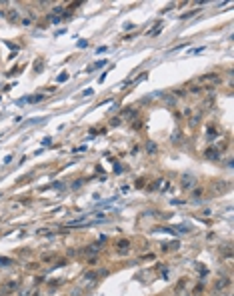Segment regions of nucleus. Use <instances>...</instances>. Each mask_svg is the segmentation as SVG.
<instances>
[{
	"label": "nucleus",
	"mask_w": 234,
	"mask_h": 296,
	"mask_svg": "<svg viewBox=\"0 0 234 296\" xmlns=\"http://www.w3.org/2000/svg\"><path fill=\"white\" fill-rule=\"evenodd\" d=\"M194 184H196L194 176H188V174L182 176V186H184V188H194Z\"/></svg>",
	"instance_id": "f257e3e1"
},
{
	"label": "nucleus",
	"mask_w": 234,
	"mask_h": 296,
	"mask_svg": "<svg viewBox=\"0 0 234 296\" xmlns=\"http://www.w3.org/2000/svg\"><path fill=\"white\" fill-rule=\"evenodd\" d=\"M202 82H220V76L218 74H204V76H200Z\"/></svg>",
	"instance_id": "f03ea898"
},
{
	"label": "nucleus",
	"mask_w": 234,
	"mask_h": 296,
	"mask_svg": "<svg viewBox=\"0 0 234 296\" xmlns=\"http://www.w3.org/2000/svg\"><path fill=\"white\" fill-rule=\"evenodd\" d=\"M204 156H206V158H210V160H216V158H220V154H218V152H216L214 148H208V150L204 152Z\"/></svg>",
	"instance_id": "7ed1b4c3"
},
{
	"label": "nucleus",
	"mask_w": 234,
	"mask_h": 296,
	"mask_svg": "<svg viewBox=\"0 0 234 296\" xmlns=\"http://www.w3.org/2000/svg\"><path fill=\"white\" fill-rule=\"evenodd\" d=\"M118 252H128V246H130V242L128 240H118Z\"/></svg>",
	"instance_id": "20e7f679"
},
{
	"label": "nucleus",
	"mask_w": 234,
	"mask_h": 296,
	"mask_svg": "<svg viewBox=\"0 0 234 296\" xmlns=\"http://www.w3.org/2000/svg\"><path fill=\"white\" fill-rule=\"evenodd\" d=\"M156 150H158L156 142H152V140H150V142L146 144V152H148V154H156Z\"/></svg>",
	"instance_id": "39448f33"
},
{
	"label": "nucleus",
	"mask_w": 234,
	"mask_h": 296,
	"mask_svg": "<svg viewBox=\"0 0 234 296\" xmlns=\"http://www.w3.org/2000/svg\"><path fill=\"white\" fill-rule=\"evenodd\" d=\"M228 282H230L228 278H222V280H218V282H216V290H222L224 286H228Z\"/></svg>",
	"instance_id": "423d86ee"
},
{
	"label": "nucleus",
	"mask_w": 234,
	"mask_h": 296,
	"mask_svg": "<svg viewBox=\"0 0 234 296\" xmlns=\"http://www.w3.org/2000/svg\"><path fill=\"white\" fill-rule=\"evenodd\" d=\"M198 10H200V8H194V10H190V12H184V14H182L180 18H182V20H186V18H190V16H194V14H198Z\"/></svg>",
	"instance_id": "0eeeda50"
},
{
	"label": "nucleus",
	"mask_w": 234,
	"mask_h": 296,
	"mask_svg": "<svg viewBox=\"0 0 234 296\" xmlns=\"http://www.w3.org/2000/svg\"><path fill=\"white\" fill-rule=\"evenodd\" d=\"M14 262L10 260V258H6V256H0V266H12Z\"/></svg>",
	"instance_id": "6e6552de"
},
{
	"label": "nucleus",
	"mask_w": 234,
	"mask_h": 296,
	"mask_svg": "<svg viewBox=\"0 0 234 296\" xmlns=\"http://www.w3.org/2000/svg\"><path fill=\"white\" fill-rule=\"evenodd\" d=\"M42 64H44V60H42V58H38V60L34 62V72H36V74L40 72V68H42Z\"/></svg>",
	"instance_id": "1a4fd4ad"
},
{
	"label": "nucleus",
	"mask_w": 234,
	"mask_h": 296,
	"mask_svg": "<svg viewBox=\"0 0 234 296\" xmlns=\"http://www.w3.org/2000/svg\"><path fill=\"white\" fill-rule=\"evenodd\" d=\"M96 278H98V274H96V272H86V274H84V280H96Z\"/></svg>",
	"instance_id": "9d476101"
},
{
	"label": "nucleus",
	"mask_w": 234,
	"mask_h": 296,
	"mask_svg": "<svg viewBox=\"0 0 234 296\" xmlns=\"http://www.w3.org/2000/svg\"><path fill=\"white\" fill-rule=\"evenodd\" d=\"M24 100H28V102H40V100H42V96H40V94H36V96H28V98H24Z\"/></svg>",
	"instance_id": "9b49d317"
},
{
	"label": "nucleus",
	"mask_w": 234,
	"mask_h": 296,
	"mask_svg": "<svg viewBox=\"0 0 234 296\" xmlns=\"http://www.w3.org/2000/svg\"><path fill=\"white\" fill-rule=\"evenodd\" d=\"M8 18H10V20H18V12H16V10H12L10 14H8Z\"/></svg>",
	"instance_id": "f8f14e48"
},
{
	"label": "nucleus",
	"mask_w": 234,
	"mask_h": 296,
	"mask_svg": "<svg viewBox=\"0 0 234 296\" xmlns=\"http://www.w3.org/2000/svg\"><path fill=\"white\" fill-rule=\"evenodd\" d=\"M134 28V24L132 22H128V24H124V30H132Z\"/></svg>",
	"instance_id": "ddd939ff"
},
{
	"label": "nucleus",
	"mask_w": 234,
	"mask_h": 296,
	"mask_svg": "<svg viewBox=\"0 0 234 296\" xmlns=\"http://www.w3.org/2000/svg\"><path fill=\"white\" fill-rule=\"evenodd\" d=\"M22 24H24V26H28V24H32V20H30V18H24Z\"/></svg>",
	"instance_id": "4468645a"
}]
</instances>
